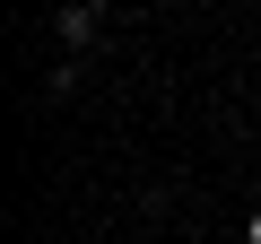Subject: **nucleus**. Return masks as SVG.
Wrapping results in <instances>:
<instances>
[{
    "label": "nucleus",
    "mask_w": 261,
    "mask_h": 244,
    "mask_svg": "<svg viewBox=\"0 0 261 244\" xmlns=\"http://www.w3.org/2000/svg\"><path fill=\"white\" fill-rule=\"evenodd\" d=\"M96 35V9H87V0H79V9H61V44H87Z\"/></svg>",
    "instance_id": "1"
},
{
    "label": "nucleus",
    "mask_w": 261,
    "mask_h": 244,
    "mask_svg": "<svg viewBox=\"0 0 261 244\" xmlns=\"http://www.w3.org/2000/svg\"><path fill=\"white\" fill-rule=\"evenodd\" d=\"M244 244H261V218H252V227H244Z\"/></svg>",
    "instance_id": "2"
}]
</instances>
